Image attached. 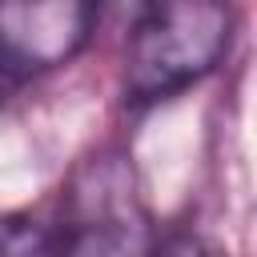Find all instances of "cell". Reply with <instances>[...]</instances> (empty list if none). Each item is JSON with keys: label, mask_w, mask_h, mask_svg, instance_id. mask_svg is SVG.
I'll list each match as a JSON object with an SVG mask.
<instances>
[{"label": "cell", "mask_w": 257, "mask_h": 257, "mask_svg": "<svg viewBox=\"0 0 257 257\" xmlns=\"http://www.w3.org/2000/svg\"><path fill=\"white\" fill-rule=\"evenodd\" d=\"M233 32L237 12L229 0H149L124 44V104H161L205 80L229 56Z\"/></svg>", "instance_id": "cell-1"}, {"label": "cell", "mask_w": 257, "mask_h": 257, "mask_svg": "<svg viewBox=\"0 0 257 257\" xmlns=\"http://www.w3.org/2000/svg\"><path fill=\"white\" fill-rule=\"evenodd\" d=\"M64 257H149L153 233L133 161L104 149L76 165L60 201Z\"/></svg>", "instance_id": "cell-2"}, {"label": "cell", "mask_w": 257, "mask_h": 257, "mask_svg": "<svg viewBox=\"0 0 257 257\" xmlns=\"http://www.w3.org/2000/svg\"><path fill=\"white\" fill-rule=\"evenodd\" d=\"M100 20V0H0V80L24 84L72 64Z\"/></svg>", "instance_id": "cell-3"}, {"label": "cell", "mask_w": 257, "mask_h": 257, "mask_svg": "<svg viewBox=\"0 0 257 257\" xmlns=\"http://www.w3.org/2000/svg\"><path fill=\"white\" fill-rule=\"evenodd\" d=\"M0 257H64L60 233L28 213H0Z\"/></svg>", "instance_id": "cell-4"}, {"label": "cell", "mask_w": 257, "mask_h": 257, "mask_svg": "<svg viewBox=\"0 0 257 257\" xmlns=\"http://www.w3.org/2000/svg\"><path fill=\"white\" fill-rule=\"evenodd\" d=\"M149 257H209V249H205L197 237H189V233H173V237H165L161 245H153Z\"/></svg>", "instance_id": "cell-5"}]
</instances>
